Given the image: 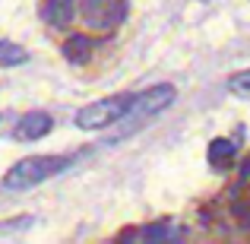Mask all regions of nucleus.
<instances>
[{
	"mask_svg": "<svg viewBox=\"0 0 250 244\" xmlns=\"http://www.w3.org/2000/svg\"><path fill=\"white\" fill-rule=\"evenodd\" d=\"M247 171H250V159H247Z\"/></svg>",
	"mask_w": 250,
	"mask_h": 244,
	"instance_id": "obj_12",
	"label": "nucleus"
},
{
	"mask_svg": "<svg viewBox=\"0 0 250 244\" xmlns=\"http://www.w3.org/2000/svg\"><path fill=\"white\" fill-rule=\"evenodd\" d=\"M29 61V51L22 44L10 42V38H0V67H22Z\"/></svg>",
	"mask_w": 250,
	"mask_h": 244,
	"instance_id": "obj_9",
	"label": "nucleus"
},
{
	"mask_svg": "<svg viewBox=\"0 0 250 244\" xmlns=\"http://www.w3.org/2000/svg\"><path fill=\"white\" fill-rule=\"evenodd\" d=\"M63 57H67L70 64H89L92 51H95V38L92 35H83V32H76V35L63 38Z\"/></svg>",
	"mask_w": 250,
	"mask_h": 244,
	"instance_id": "obj_6",
	"label": "nucleus"
},
{
	"mask_svg": "<svg viewBox=\"0 0 250 244\" xmlns=\"http://www.w3.org/2000/svg\"><path fill=\"white\" fill-rule=\"evenodd\" d=\"M234 153H238V143L228 140V136L212 140V143H209V149H206L209 162H212L215 168H228V165H231V159H234Z\"/></svg>",
	"mask_w": 250,
	"mask_h": 244,
	"instance_id": "obj_8",
	"label": "nucleus"
},
{
	"mask_svg": "<svg viewBox=\"0 0 250 244\" xmlns=\"http://www.w3.org/2000/svg\"><path fill=\"white\" fill-rule=\"evenodd\" d=\"M51 127H54V117H51V114H44V111H29V114H22L16 121V127H13V140H16V143L42 140V136L51 133Z\"/></svg>",
	"mask_w": 250,
	"mask_h": 244,
	"instance_id": "obj_4",
	"label": "nucleus"
},
{
	"mask_svg": "<svg viewBox=\"0 0 250 244\" xmlns=\"http://www.w3.org/2000/svg\"><path fill=\"white\" fill-rule=\"evenodd\" d=\"M184 238V228L181 225H171V222H152V225H143L140 228V241H181Z\"/></svg>",
	"mask_w": 250,
	"mask_h": 244,
	"instance_id": "obj_7",
	"label": "nucleus"
},
{
	"mask_svg": "<svg viewBox=\"0 0 250 244\" xmlns=\"http://www.w3.org/2000/svg\"><path fill=\"white\" fill-rule=\"evenodd\" d=\"M228 89L238 92V95H250V70H241L228 80Z\"/></svg>",
	"mask_w": 250,
	"mask_h": 244,
	"instance_id": "obj_10",
	"label": "nucleus"
},
{
	"mask_svg": "<svg viewBox=\"0 0 250 244\" xmlns=\"http://www.w3.org/2000/svg\"><path fill=\"white\" fill-rule=\"evenodd\" d=\"M130 105H133V95H130V92L102 98V102H92V105H85V108L76 111L73 124L80 130H104V127H114V124L127 114Z\"/></svg>",
	"mask_w": 250,
	"mask_h": 244,
	"instance_id": "obj_3",
	"label": "nucleus"
},
{
	"mask_svg": "<svg viewBox=\"0 0 250 244\" xmlns=\"http://www.w3.org/2000/svg\"><path fill=\"white\" fill-rule=\"evenodd\" d=\"M73 16H76V0H44L42 3V19L54 29L70 25Z\"/></svg>",
	"mask_w": 250,
	"mask_h": 244,
	"instance_id": "obj_5",
	"label": "nucleus"
},
{
	"mask_svg": "<svg viewBox=\"0 0 250 244\" xmlns=\"http://www.w3.org/2000/svg\"><path fill=\"white\" fill-rule=\"evenodd\" d=\"M32 216H19V219H13V222H0V232H19V228H29L32 225Z\"/></svg>",
	"mask_w": 250,
	"mask_h": 244,
	"instance_id": "obj_11",
	"label": "nucleus"
},
{
	"mask_svg": "<svg viewBox=\"0 0 250 244\" xmlns=\"http://www.w3.org/2000/svg\"><path fill=\"white\" fill-rule=\"evenodd\" d=\"M177 98V89L171 83H162V86H152V89L140 92V95H133V105L127 108V114L121 117V130H117L114 143L117 140H127V133H136V130L143 127V124L155 121V117L162 114V111L168 108V105H174Z\"/></svg>",
	"mask_w": 250,
	"mask_h": 244,
	"instance_id": "obj_1",
	"label": "nucleus"
},
{
	"mask_svg": "<svg viewBox=\"0 0 250 244\" xmlns=\"http://www.w3.org/2000/svg\"><path fill=\"white\" fill-rule=\"evenodd\" d=\"M70 162H73L70 155H29V159L16 162L3 175V190H13V194L32 190V187H38V184H44L48 177L67 171Z\"/></svg>",
	"mask_w": 250,
	"mask_h": 244,
	"instance_id": "obj_2",
	"label": "nucleus"
}]
</instances>
